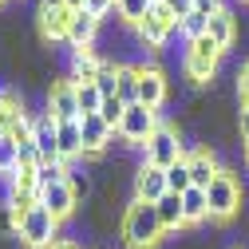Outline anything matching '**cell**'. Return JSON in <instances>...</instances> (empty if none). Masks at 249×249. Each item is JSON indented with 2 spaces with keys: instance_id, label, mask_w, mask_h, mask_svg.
<instances>
[{
  "instance_id": "7a4b0ae2",
  "label": "cell",
  "mask_w": 249,
  "mask_h": 249,
  "mask_svg": "<svg viewBox=\"0 0 249 249\" xmlns=\"http://www.w3.org/2000/svg\"><path fill=\"white\" fill-rule=\"evenodd\" d=\"M222 55H226V48H217L210 36H202V40H190V48H186V59H182V71H186V79L190 83H210L213 75H217V68H222Z\"/></svg>"
},
{
  "instance_id": "1f68e13d",
  "label": "cell",
  "mask_w": 249,
  "mask_h": 249,
  "mask_svg": "<svg viewBox=\"0 0 249 249\" xmlns=\"http://www.w3.org/2000/svg\"><path fill=\"white\" fill-rule=\"evenodd\" d=\"M91 16H99V20H107V16H115V0H87L83 4Z\"/></svg>"
},
{
  "instance_id": "7c38bea8",
  "label": "cell",
  "mask_w": 249,
  "mask_h": 249,
  "mask_svg": "<svg viewBox=\"0 0 249 249\" xmlns=\"http://www.w3.org/2000/svg\"><path fill=\"white\" fill-rule=\"evenodd\" d=\"M32 142L40 150V162H59V123L48 111L32 115Z\"/></svg>"
},
{
  "instance_id": "4316f807",
  "label": "cell",
  "mask_w": 249,
  "mask_h": 249,
  "mask_svg": "<svg viewBox=\"0 0 249 249\" xmlns=\"http://www.w3.org/2000/svg\"><path fill=\"white\" fill-rule=\"evenodd\" d=\"M55 182H68V162H40L36 166V186L48 190V186H55Z\"/></svg>"
},
{
  "instance_id": "e575fe53",
  "label": "cell",
  "mask_w": 249,
  "mask_h": 249,
  "mask_svg": "<svg viewBox=\"0 0 249 249\" xmlns=\"http://www.w3.org/2000/svg\"><path fill=\"white\" fill-rule=\"evenodd\" d=\"M237 131H241V139L249 142V107H241V111H237Z\"/></svg>"
},
{
  "instance_id": "484cf974",
  "label": "cell",
  "mask_w": 249,
  "mask_h": 249,
  "mask_svg": "<svg viewBox=\"0 0 249 249\" xmlns=\"http://www.w3.org/2000/svg\"><path fill=\"white\" fill-rule=\"evenodd\" d=\"M75 95H79V119H83V115H99L103 95H99L95 83H75Z\"/></svg>"
},
{
  "instance_id": "f1b7e54d",
  "label": "cell",
  "mask_w": 249,
  "mask_h": 249,
  "mask_svg": "<svg viewBox=\"0 0 249 249\" xmlns=\"http://www.w3.org/2000/svg\"><path fill=\"white\" fill-rule=\"evenodd\" d=\"M123 111H127V103H123V99L115 95V99H103V107H99V119L107 123L111 131H119V123H123Z\"/></svg>"
},
{
  "instance_id": "8d00e7d4",
  "label": "cell",
  "mask_w": 249,
  "mask_h": 249,
  "mask_svg": "<svg viewBox=\"0 0 249 249\" xmlns=\"http://www.w3.org/2000/svg\"><path fill=\"white\" fill-rule=\"evenodd\" d=\"M52 249H79V245H71V241H55Z\"/></svg>"
},
{
  "instance_id": "8fae6325",
  "label": "cell",
  "mask_w": 249,
  "mask_h": 249,
  "mask_svg": "<svg viewBox=\"0 0 249 249\" xmlns=\"http://www.w3.org/2000/svg\"><path fill=\"white\" fill-rule=\"evenodd\" d=\"M131 190H135V202H146V206L162 202V198L170 194V190H166V170L150 166V162H139V170H135V178H131Z\"/></svg>"
},
{
  "instance_id": "30bf717a",
  "label": "cell",
  "mask_w": 249,
  "mask_h": 249,
  "mask_svg": "<svg viewBox=\"0 0 249 249\" xmlns=\"http://www.w3.org/2000/svg\"><path fill=\"white\" fill-rule=\"evenodd\" d=\"M139 103L150 107V111H162L166 107V71L154 64V59L139 64Z\"/></svg>"
},
{
  "instance_id": "e0dca14e",
  "label": "cell",
  "mask_w": 249,
  "mask_h": 249,
  "mask_svg": "<svg viewBox=\"0 0 249 249\" xmlns=\"http://www.w3.org/2000/svg\"><path fill=\"white\" fill-rule=\"evenodd\" d=\"M28 119H32V115L24 111V103H20V95H16V91H0V135L20 131Z\"/></svg>"
},
{
  "instance_id": "9c48e42d",
  "label": "cell",
  "mask_w": 249,
  "mask_h": 249,
  "mask_svg": "<svg viewBox=\"0 0 249 249\" xmlns=\"http://www.w3.org/2000/svg\"><path fill=\"white\" fill-rule=\"evenodd\" d=\"M68 24H71V8L64 0H40V12H36V28L48 44L55 40H68Z\"/></svg>"
},
{
  "instance_id": "3957f363",
  "label": "cell",
  "mask_w": 249,
  "mask_h": 249,
  "mask_svg": "<svg viewBox=\"0 0 249 249\" xmlns=\"http://www.w3.org/2000/svg\"><path fill=\"white\" fill-rule=\"evenodd\" d=\"M16 237L28 245V249H52L55 241H59V222L52 217V210L48 206H32L24 217H20V230H16Z\"/></svg>"
},
{
  "instance_id": "83f0119b",
  "label": "cell",
  "mask_w": 249,
  "mask_h": 249,
  "mask_svg": "<svg viewBox=\"0 0 249 249\" xmlns=\"http://www.w3.org/2000/svg\"><path fill=\"white\" fill-rule=\"evenodd\" d=\"M178 32H182L186 40H202V36L210 32V16H202V12H190L186 20H178Z\"/></svg>"
},
{
  "instance_id": "603a6c76",
  "label": "cell",
  "mask_w": 249,
  "mask_h": 249,
  "mask_svg": "<svg viewBox=\"0 0 249 249\" xmlns=\"http://www.w3.org/2000/svg\"><path fill=\"white\" fill-rule=\"evenodd\" d=\"M154 8V0H115V16L123 20V24H142L146 20V12Z\"/></svg>"
},
{
  "instance_id": "f35d334b",
  "label": "cell",
  "mask_w": 249,
  "mask_h": 249,
  "mask_svg": "<svg viewBox=\"0 0 249 249\" xmlns=\"http://www.w3.org/2000/svg\"><path fill=\"white\" fill-rule=\"evenodd\" d=\"M154 4H166V0H154Z\"/></svg>"
},
{
  "instance_id": "4dcf8cb0",
  "label": "cell",
  "mask_w": 249,
  "mask_h": 249,
  "mask_svg": "<svg viewBox=\"0 0 249 249\" xmlns=\"http://www.w3.org/2000/svg\"><path fill=\"white\" fill-rule=\"evenodd\" d=\"M68 186L75 190V198H87V194H91V178L79 174V170H71V166H68Z\"/></svg>"
},
{
  "instance_id": "d6a6232c",
  "label": "cell",
  "mask_w": 249,
  "mask_h": 249,
  "mask_svg": "<svg viewBox=\"0 0 249 249\" xmlns=\"http://www.w3.org/2000/svg\"><path fill=\"white\" fill-rule=\"evenodd\" d=\"M166 8H170L174 20H186V16L194 12V0H166Z\"/></svg>"
},
{
  "instance_id": "4fadbf2b",
  "label": "cell",
  "mask_w": 249,
  "mask_h": 249,
  "mask_svg": "<svg viewBox=\"0 0 249 249\" xmlns=\"http://www.w3.org/2000/svg\"><path fill=\"white\" fill-rule=\"evenodd\" d=\"M186 166H190V182L198 186V190H206V186L226 170L210 146H190V150H186Z\"/></svg>"
},
{
  "instance_id": "2e32d148",
  "label": "cell",
  "mask_w": 249,
  "mask_h": 249,
  "mask_svg": "<svg viewBox=\"0 0 249 249\" xmlns=\"http://www.w3.org/2000/svg\"><path fill=\"white\" fill-rule=\"evenodd\" d=\"M99 16H91L87 8L83 12H71V24H68V40L64 44H71V52L75 48H91V44H95V36H99Z\"/></svg>"
},
{
  "instance_id": "836d02e7",
  "label": "cell",
  "mask_w": 249,
  "mask_h": 249,
  "mask_svg": "<svg viewBox=\"0 0 249 249\" xmlns=\"http://www.w3.org/2000/svg\"><path fill=\"white\" fill-rule=\"evenodd\" d=\"M222 8H226V0H194V12H202V16H213Z\"/></svg>"
},
{
  "instance_id": "ab89813d",
  "label": "cell",
  "mask_w": 249,
  "mask_h": 249,
  "mask_svg": "<svg viewBox=\"0 0 249 249\" xmlns=\"http://www.w3.org/2000/svg\"><path fill=\"white\" fill-rule=\"evenodd\" d=\"M0 4H4V0H0Z\"/></svg>"
},
{
  "instance_id": "9a60e30c",
  "label": "cell",
  "mask_w": 249,
  "mask_h": 249,
  "mask_svg": "<svg viewBox=\"0 0 249 249\" xmlns=\"http://www.w3.org/2000/svg\"><path fill=\"white\" fill-rule=\"evenodd\" d=\"M40 206H48L52 210V217L59 226L68 222V217L75 213V206H79V198H75V190L68 182H55V186H48V190H40Z\"/></svg>"
},
{
  "instance_id": "d590c367",
  "label": "cell",
  "mask_w": 249,
  "mask_h": 249,
  "mask_svg": "<svg viewBox=\"0 0 249 249\" xmlns=\"http://www.w3.org/2000/svg\"><path fill=\"white\" fill-rule=\"evenodd\" d=\"M64 4H68L71 12H83V4H87V0H64Z\"/></svg>"
},
{
  "instance_id": "52a82bcc",
  "label": "cell",
  "mask_w": 249,
  "mask_h": 249,
  "mask_svg": "<svg viewBox=\"0 0 249 249\" xmlns=\"http://www.w3.org/2000/svg\"><path fill=\"white\" fill-rule=\"evenodd\" d=\"M178 32V20L170 16V8L166 4H154L150 12H146V20L142 24H135V36H139V44H142V52L150 48V52H159V48H166V40Z\"/></svg>"
},
{
  "instance_id": "8992f818",
  "label": "cell",
  "mask_w": 249,
  "mask_h": 249,
  "mask_svg": "<svg viewBox=\"0 0 249 249\" xmlns=\"http://www.w3.org/2000/svg\"><path fill=\"white\" fill-rule=\"evenodd\" d=\"M182 154H186V142H182L178 127L162 123V127H159V131H154V135L146 139V146H142V162H150V166L166 170V166H174V162L182 159Z\"/></svg>"
},
{
  "instance_id": "5b68a950",
  "label": "cell",
  "mask_w": 249,
  "mask_h": 249,
  "mask_svg": "<svg viewBox=\"0 0 249 249\" xmlns=\"http://www.w3.org/2000/svg\"><path fill=\"white\" fill-rule=\"evenodd\" d=\"M162 127V111H150V107H142V103H131L127 111H123V123H119V139L127 142V146H146V139Z\"/></svg>"
},
{
  "instance_id": "44dd1931",
  "label": "cell",
  "mask_w": 249,
  "mask_h": 249,
  "mask_svg": "<svg viewBox=\"0 0 249 249\" xmlns=\"http://www.w3.org/2000/svg\"><path fill=\"white\" fill-rule=\"evenodd\" d=\"M154 210H159V222L166 233H178L186 230V213H182V194H166L162 202H154Z\"/></svg>"
},
{
  "instance_id": "7402d4cb",
  "label": "cell",
  "mask_w": 249,
  "mask_h": 249,
  "mask_svg": "<svg viewBox=\"0 0 249 249\" xmlns=\"http://www.w3.org/2000/svg\"><path fill=\"white\" fill-rule=\"evenodd\" d=\"M115 95L123 103H139V64H119V91Z\"/></svg>"
},
{
  "instance_id": "f546056e",
  "label": "cell",
  "mask_w": 249,
  "mask_h": 249,
  "mask_svg": "<svg viewBox=\"0 0 249 249\" xmlns=\"http://www.w3.org/2000/svg\"><path fill=\"white\" fill-rule=\"evenodd\" d=\"M233 79H237V83H233V91H237V107H249V59L237 68Z\"/></svg>"
},
{
  "instance_id": "ac0fdd59",
  "label": "cell",
  "mask_w": 249,
  "mask_h": 249,
  "mask_svg": "<svg viewBox=\"0 0 249 249\" xmlns=\"http://www.w3.org/2000/svg\"><path fill=\"white\" fill-rule=\"evenodd\" d=\"M103 64H107V59L95 48H75L71 52V79L75 83H91V79L103 71Z\"/></svg>"
},
{
  "instance_id": "ffe728a7",
  "label": "cell",
  "mask_w": 249,
  "mask_h": 249,
  "mask_svg": "<svg viewBox=\"0 0 249 249\" xmlns=\"http://www.w3.org/2000/svg\"><path fill=\"white\" fill-rule=\"evenodd\" d=\"M217 48H230L233 40H237V16L230 12V8H222V12H213L210 16V32H206Z\"/></svg>"
},
{
  "instance_id": "d6986e66",
  "label": "cell",
  "mask_w": 249,
  "mask_h": 249,
  "mask_svg": "<svg viewBox=\"0 0 249 249\" xmlns=\"http://www.w3.org/2000/svg\"><path fill=\"white\" fill-rule=\"evenodd\" d=\"M182 213H186V230L206 226V222H210V202H206V190L190 186V190L182 194Z\"/></svg>"
},
{
  "instance_id": "d4e9b609",
  "label": "cell",
  "mask_w": 249,
  "mask_h": 249,
  "mask_svg": "<svg viewBox=\"0 0 249 249\" xmlns=\"http://www.w3.org/2000/svg\"><path fill=\"white\" fill-rule=\"evenodd\" d=\"M20 166V150H16V139L12 135H0V178H12Z\"/></svg>"
},
{
  "instance_id": "6da1fadb",
  "label": "cell",
  "mask_w": 249,
  "mask_h": 249,
  "mask_svg": "<svg viewBox=\"0 0 249 249\" xmlns=\"http://www.w3.org/2000/svg\"><path fill=\"white\" fill-rule=\"evenodd\" d=\"M119 233H123V245L127 249H159V241L166 237V230L159 222V210L146 206V202L127 206V213L119 222Z\"/></svg>"
},
{
  "instance_id": "cb8c5ba5",
  "label": "cell",
  "mask_w": 249,
  "mask_h": 249,
  "mask_svg": "<svg viewBox=\"0 0 249 249\" xmlns=\"http://www.w3.org/2000/svg\"><path fill=\"white\" fill-rule=\"evenodd\" d=\"M190 186H194V182H190V166H186V154H182L174 166H166V190H170V194H186Z\"/></svg>"
},
{
  "instance_id": "277c9868",
  "label": "cell",
  "mask_w": 249,
  "mask_h": 249,
  "mask_svg": "<svg viewBox=\"0 0 249 249\" xmlns=\"http://www.w3.org/2000/svg\"><path fill=\"white\" fill-rule=\"evenodd\" d=\"M206 202H210V222H230L241 210V182L230 170H222L206 186Z\"/></svg>"
},
{
  "instance_id": "5bb4252c",
  "label": "cell",
  "mask_w": 249,
  "mask_h": 249,
  "mask_svg": "<svg viewBox=\"0 0 249 249\" xmlns=\"http://www.w3.org/2000/svg\"><path fill=\"white\" fill-rule=\"evenodd\" d=\"M79 135H83V154H87V159L103 154V150L111 146V139H115V131L107 127L99 115H83V119H79Z\"/></svg>"
},
{
  "instance_id": "ba28073f",
  "label": "cell",
  "mask_w": 249,
  "mask_h": 249,
  "mask_svg": "<svg viewBox=\"0 0 249 249\" xmlns=\"http://www.w3.org/2000/svg\"><path fill=\"white\" fill-rule=\"evenodd\" d=\"M44 111L55 123H75L79 119V95H75V79H52V87L44 91Z\"/></svg>"
},
{
  "instance_id": "74e56055",
  "label": "cell",
  "mask_w": 249,
  "mask_h": 249,
  "mask_svg": "<svg viewBox=\"0 0 249 249\" xmlns=\"http://www.w3.org/2000/svg\"><path fill=\"white\" fill-rule=\"evenodd\" d=\"M245 162H249V142H245Z\"/></svg>"
}]
</instances>
